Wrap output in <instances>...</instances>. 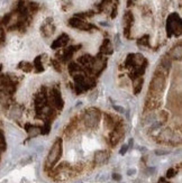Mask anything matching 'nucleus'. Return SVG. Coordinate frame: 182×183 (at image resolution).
Returning a JSON list of instances; mask_svg holds the SVG:
<instances>
[{"instance_id": "nucleus-1", "label": "nucleus", "mask_w": 182, "mask_h": 183, "mask_svg": "<svg viewBox=\"0 0 182 183\" xmlns=\"http://www.w3.org/2000/svg\"><path fill=\"white\" fill-rule=\"evenodd\" d=\"M61 156H62V140L57 138L55 140V143L53 144L50 153H48L47 159H46V165L48 167H52L53 165H55Z\"/></svg>"}, {"instance_id": "nucleus-2", "label": "nucleus", "mask_w": 182, "mask_h": 183, "mask_svg": "<svg viewBox=\"0 0 182 183\" xmlns=\"http://www.w3.org/2000/svg\"><path fill=\"white\" fill-rule=\"evenodd\" d=\"M164 85H165V76L161 71H158L154 75L152 82H151V88L148 90V95L153 96V95H160L161 92L164 90Z\"/></svg>"}, {"instance_id": "nucleus-3", "label": "nucleus", "mask_w": 182, "mask_h": 183, "mask_svg": "<svg viewBox=\"0 0 182 183\" xmlns=\"http://www.w3.org/2000/svg\"><path fill=\"white\" fill-rule=\"evenodd\" d=\"M100 114L101 112L96 109V108H90L88 109L84 116H83V121L86 124V126L89 128H96L98 126L100 120Z\"/></svg>"}, {"instance_id": "nucleus-4", "label": "nucleus", "mask_w": 182, "mask_h": 183, "mask_svg": "<svg viewBox=\"0 0 182 183\" xmlns=\"http://www.w3.org/2000/svg\"><path fill=\"white\" fill-rule=\"evenodd\" d=\"M166 30L169 33V36L172 35V33L178 34V35L181 34V20H180L178 15L173 14L169 17V21L166 25Z\"/></svg>"}, {"instance_id": "nucleus-5", "label": "nucleus", "mask_w": 182, "mask_h": 183, "mask_svg": "<svg viewBox=\"0 0 182 183\" xmlns=\"http://www.w3.org/2000/svg\"><path fill=\"white\" fill-rule=\"evenodd\" d=\"M51 95L52 101H53V104H55V107L57 109H62L63 108V100H62V97H61V92L57 89H52Z\"/></svg>"}, {"instance_id": "nucleus-6", "label": "nucleus", "mask_w": 182, "mask_h": 183, "mask_svg": "<svg viewBox=\"0 0 182 183\" xmlns=\"http://www.w3.org/2000/svg\"><path fill=\"white\" fill-rule=\"evenodd\" d=\"M69 23H70L72 27L79 28V29H82V30H88V29L92 28L91 25L87 24V23H84V21H82L81 19H78V18H71Z\"/></svg>"}, {"instance_id": "nucleus-7", "label": "nucleus", "mask_w": 182, "mask_h": 183, "mask_svg": "<svg viewBox=\"0 0 182 183\" xmlns=\"http://www.w3.org/2000/svg\"><path fill=\"white\" fill-rule=\"evenodd\" d=\"M123 134H124V133L122 131V129H115V130L111 131L109 140H110V144L112 145V146H115L116 144H117L119 140H120V138H122Z\"/></svg>"}, {"instance_id": "nucleus-8", "label": "nucleus", "mask_w": 182, "mask_h": 183, "mask_svg": "<svg viewBox=\"0 0 182 183\" xmlns=\"http://www.w3.org/2000/svg\"><path fill=\"white\" fill-rule=\"evenodd\" d=\"M108 159V153L105 151H98L95 154V162L97 164H103L106 163Z\"/></svg>"}, {"instance_id": "nucleus-9", "label": "nucleus", "mask_w": 182, "mask_h": 183, "mask_svg": "<svg viewBox=\"0 0 182 183\" xmlns=\"http://www.w3.org/2000/svg\"><path fill=\"white\" fill-rule=\"evenodd\" d=\"M67 42H69V36H67V34H62L54 43L52 44V47L57 48V47H61V46H64V45H67Z\"/></svg>"}, {"instance_id": "nucleus-10", "label": "nucleus", "mask_w": 182, "mask_h": 183, "mask_svg": "<svg viewBox=\"0 0 182 183\" xmlns=\"http://www.w3.org/2000/svg\"><path fill=\"white\" fill-rule=\"evenodd\" d=\"M105 65H106V60L102 59V57H98V59L95 61V64H93V71H95L96 73H100V72L103 70Z\"/></svg>"}, {"instance_id": "nucleus-11", "label": "nucleus", "mask_w": 182, "mask_h": 183, "mask_svg": "<svg viewBox=\"0 0 182 183\" xmlns=\"http://www.w3.org/2000/svg\"><path fill=\"white\" fill-rule=\"evenodd\" d=\"M26 129H27L28 136L32 138V137H36L42 134V128L38 127V126H26Z\"/></svg>"}, {"instance_id": "nucleus-12", "label": "nucleus", "mask_w": 182, "mask_h": 183, "mask_svg": "<svg viewBox=\"0 0 182 183\" xmlns=\"http://www.w3.org/2000/svg\"><path fill=\"white\" fill-rule=\"evenodd\" d=\"M182 51H181V45H178L170 52V56L173 60H181Z\"/></svg>"}, {"instance_id": "nucleus-13", "label": "nucleus", "mask_w": 182, "mask_h": 183, "mask_svg": "<svg viewBox=\"0 0 182 183\" xmlns=\"http://www.w3.org/2000/svg\"><path fill=\"white\" fill-rule=\"evenodd\" d=\"M142 85H143V79L142 78H141V76L135 78L134 83H133V89H134L135 95H137V93L141 92V90H142Z\"/></svg>"}, {"instance_id": "nucleus-14", "label": "nucleus", "mask_w": 182, "mask_h": 183, "mask_svg": "<svg viewBox=\"0 0 182 183\" xmlns=\"http://www.w3.org/2000/svg\"><path fill=\"white\" fill-rule=\"evenodd\" d=\"M41 30H42V33L44 34V36H50L54 32V26H53V24L45 23V24L43 25V27L41 28Z\"/></svg>"}, {"instance_id": "nucleus-15", "label": "nucleus", "mask_w": 182, "mask_h": 183, "mask_svg": "<svg viewBox=\"0 0 182 183\" xmlns=\"http://www.w3.org/2000/svg\"><path fill=\"white\" fill-rule=\"evenodd\" d=\"M105 124H106V126H107L108 128H110V129H114L115 128V119H114V117H111L109 114H105Z\"/></svg>"}, {"instance_id": "nucleus-16", "label": "nucleus", "mask_w": 182, "mask_h": 183, "mask_svg": "<svg viewBox=\"0 0 182 183\" xmlns=\"http://www.w3.org/2000/svg\"><path fill=\"white\" fill-rule=\"evenodd\" d=\"M172 136H173V133L170 130V129H165L161 133L160 135V140H164V142H170L172 140Z\"/></svg>"}, {"instance_id": "nucleus-17", "label": "nucleus", "mask_w": 182, "mask_h": 183, "mask_svg": "<svg viewBox=\"0 0 182 183\" xmlns=\"http://www.w3.org/2000/svg\"><path fill=\"white\" fill-rule=\"evenodd\" d=\"M9 95L4 90H0V104H8V100H9Z\"/></svg>"}, {"instance_id": "nucleus-18", "label": "nucleus", "mask_w": 182, "mask_h": 183, "mask_svg": "<svg viewBox=\"0 0 182 183\" xmlns=\"http://www.w3.org/2000/svg\"><path fill=\"white\" fill-rule=\"evenodd\" d=\"M19 69H21V70L25 72H29V71H32L33 66H32V64L28 63V62H20Z\"/></svg>"}, {"instance_id": "nucleus-19", "label": "nucleus", "mask_w": 182, "mask_h": 183, "mask_svg": "<svg viewBox=\"0 0 182 183\" xmlns=\"http://www.w3.org/2000/svg\"><path fill=\"white\" fill-rule=\"evenodd\" d=\"M35 68H36V71L37 72H41V71H43L44 69H43V65L41 64V57H37L35 60Z\"/></svg>"}, {"instance_id": "nucleus-20", "label": "nucleus", "mask_w": 182, "mask_h": 183, "mask_svg": "<svg viewBox=\"0 0 182 183\" xmlns=\"http://www.w3.org/2000/svg\"><path fill=\"white\" fill-rule=\"evenodd\" d=\"M79 62L81 64H88L90 62V56L89 55H84V56H81L79 59Z\"/></svg>"}, {"instance_id": "nucleus-21", "label": "nucleus", "mask_w": 182, "mask_h": 183, "mask_svg": "<svg viewBox=\"0 0 182 183\" xmlns=\"http://www.w3.org/2000/svg\"><path fill=\"white\" fill-rule=\"evenodd\" d=\"M160 120L161 121H165V120H167V114H166L165 111H161L160 112Z\"/></svg>"}, {"instance_id": "nucleus-22", "label": "nucleus", "mask_w": 182, "mask_h": 183, "mask_svg": "<svg viewBox=\"0 0 182 183\" xmlns=\"http://www.w3.org/2000/svg\"><path fill=\"white\" fill-rule=\"evenodd\" d=\"M127 149H128V145H126V144H125V145H123V147L120 148V152H119V153H120L122 155H125V154H126V152H127Z\"/></svg>"}, {"instance_id": "nucleus-23", "label": "nucleus", "mask_w": 182, "mask_h": 183, "mask_svg": "<svg viewBox=\"0 0 182 183\" xmlns=\"http://www.w3.org/2000/svg\"><path fill=\"white\" fill-rule=\"evenodd\" d=\"M174 174H175V171H174L173 169H170L169 171L166 172V176H167V178H173Z\"/></svg>"}, {"instance_id": "nucleus-24", "label": "nucleus", "mask_w": 182, "mask_h": 183, "mask_svg": "<svg viewBox=\"0 0 182 183\" xmlns=\"http://www.w3.org/2000/svg\"><path fill=\"white\" fill-rule=\"evenodd\" d=\"M79 70V66H76V64H70V71H78Z\"/></svg>"}, {"instance_id": "nucleus-25", "label": "nucleus", "mask_w": 182, "mask_h": 183, "mask_svg": "<svg viewBox=\"0 0 182 183\" xmlns=\"http://www.w3.org/2000/svg\"><path fill=\"white\" fill-rule=\"evenodd\" d=\"M167 153H169L167 151H161V149H156V151H155V154H156V155H164V154H167Z\"/></svg>"}, {"instance_id": "nucleus-26", "label": "nucleus", "mask_w": 182, "mask_h": 183, "mask_svg": "<svg viewBox=\"0 0 182 183\" xmlns=\"http://www.w3.org/2000/svg\"><path fill=\"white\" fill-rule=\"evenodd\" d=\"M112 179L116 180V181H119V180H122V175L118 174V173H114L112 174Z\"/></svg>"}, {"instance_id": "nucleus-27", "label": "nucleus", "mask_w": 182, "mask_h": 183, "mask_svg": "<svg viewBox=\"0 0 182 183\" xmlns=\"http://www.w3.org/2000/svg\"><path fill=\"white\" fill-rule=\"evenodd\" d=\"M114 107V109H116L117 111H119V112H124V109L122 107H118V106H112Z\"/></svg>"}, {"instance_id": "nucleus-28", "label": "nucleus", "mask_w": 182, "mask_h": 183, "mask_svg": "<svg viewBox=\"0 0 182 183\" xmlns=\"http://www.w3.org/2000/svg\"><path fill=\"white\" fill-rule=\"evenodd\" d=\"M135 173H136V171H135L134 169H132V170H128V171H127V174L129 175V176H131V175H134Z\"/></svg>"}, {"instance_id": "nucleus-29", "label": "nucleus", "mask_w": 182, "mask_h": 183, "mask_svg": "<svg viewBox=\"0 0 182 183\" xmlns=\"http://www.w3.org/2000/svg\"><path fill=\"white\" fill-rule=\"evenodd\" d=\"M2 38H4V30H2L1 28H0V43H1Z\"/></svg>"}]
</instances>
